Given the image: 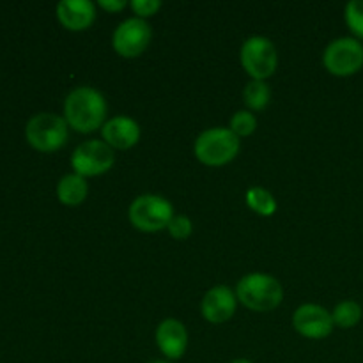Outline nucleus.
Segmentation results:
<instances>
[{
    "instance_id": "14",
    "label": "nucleus",
    "mask_w": 363,
    "mask_h": 363,
    "mask_svg": "<svg viewBox=\"0 0 363 363\" xmlns=\"http://www.w3.org/2000/svg\"><path fill=\"white\" fill-rule=\"evenodd\" d=\"M57 18L67 30H87L96 20V6L91 0H62L57 4Z\"/></svg>"
},
{
    "instance_id": "22",
    "label": "nucleus",
    "mask_w": 363,
    "mask_h": 363,
    "mask_svg": "<svg viewBox=\"0 0 363 363\" xmlns=\"http://www.w3.org/2000/svg\"><path fill=\"white\" fill-rule=\"evenodd\" d=\"M130 6L133 13L137 14V18L145 20L149 16H155L162 9V0H133Z\"/></svg>"
},
{
    "instance_id": "15",
    "label": "nucleus",
    "mask_w": 363,
    "mask_h": 363,
    "mask_svg": "<svg viewBox=\"0 0 363 363\" xmlns=\"http://www.w3.org/2000/svg\"><path fill=\"white\" fill-rule=\"evenodd\" d=\"M87 181L78 174H66L57 184V199L64 206H80L87 199Z\"/></svg>"
},
{
    "instance_id": "8",
    "label": "nucleus",
    "mask_w": 363,
    "mask_h": 363,
    "mask_svg": "<svg viewBox=\"0 0 363 363\" xmlns=\"http://www.w3.org/2000/svg\"><path fill=\"white\" fill-rule=\"evenodd\" d=\"M116 162L113 149L103 140H87L71 155V167L82 177H96L108 172Z\"/></svg>"
},
{
    "instance_id": "17",
    "label": "nucleus",
    "mask_w": 363,
    "mask_h": 363,
    "mask_svg": "<svg viewBox=\"0 0 363 363\" xmlns=\"http://www.w3.org/2000/svg\"><path fill=\"white\" fill-rule=\"evenodd\" d=\"M247 204L252 211L261 216H273L277 211L275 197L261 186H254L247 191Z\"/></svg>"
},
{
    "instance_id": "13",
    "label": "nucleus",
    "mask_w": 363,
    "mask_h": 363,
    "mask_svg": "<svg viewBox=\"0 0 363 363\" xmlns=\"http://www.w3.org/2000/svg\"><path fill=\"white\" fill-rule=\"evenodd\" d=\"M101 137L103 142L112 149L126 151V149L135 147L140 140V126L131 117L116 116L103 124Z\"/></svg>"
},
{
    "instance_id": "20",
    "label": "nucleus",
    "mask_w": 363,
    "mask_h": 363,
    "mask_svg": "<svg viewBox=\"0 0 363 363\" xmlns=\"http://www.w3.org/2000/svg\"><path fill=\"white\" fill-rule=\"evenodd\" d=\"M346 23L357 38L363 39V0H351L346 6Z\"/></svg>"
},
{
    "instance_id": "11",
    "label": "nucleus",
    "mask_w": 363,
    "mask_h": 363,
    "mask_svg": "<svg viewBox=\"0 0 363 363\" xmlns=\"http://www.w3.org/2000/svg\"><path fill=\"white\" fill-rule=\"evenodd\" d=\"M156 346L169 362L181 360L188 347V332L177 319H163L155 332Z\"/></svg>"
},
{
    "instance_id": "12",
    "label": "nucleus",
    "mask_w": 363,
    "mask_h": 363,
    "mask_svg": "<svg viewBox=\"0 0 363 363\" xmlns=\"http://www.w3.org/2000/svg\"><path fill=\"white\" fill-rule=\"evenodd\" d=\"M238 307V296L227 286H215L202 298L201 311L206 321L213 325H222L229 321Z\"/></svg>"
},
{
    "instance_id": "23",
    "label": "nucleus",
    "mask_w": 363,
    "mask_h": 363,
    "mask_svg": "<svg viewBox=\"0 0 363 363\" xmlns=\"http://www.w3.org/2000/svg\"><path fill=\"white\" fill-rule=\"evenodd\" d=\"M98 6L101 9L108 11V13H119V11H123L128 6V2L126 0H99Z\"/></svg>"
},
{
    "instance_id": "7",
    "label": "nucleus",
    "mask_w": 363,
    "mask_h": 363,
    "mask_svg": "<svg viewBox=\"0 0 363 363\" xmlns=\"http://www.w3.org/2000/svg\"><path fill=\"white\" fill-rule=\"evenodd\" d=\"M323 64L335 77H351L363 66V45L354 38L333 39L325 48Z\"/></svg>"
},
{
    "instance_id": "19",
    "label": "nucleus",
    "mask_w": 363,
    "mask_h": 363,
    "mask_svg": "<svg viewBox=\"0 0 363 363\" xmlns=\"http://www.w3.org/2000/svg\"><path fill=\"white\" fill-rule=\"evenodd\" d=\"M229 130L233 131L236 137H250L255 130H257V119L250 110H240L230 119Z\"/></svg>"
},
{
    "instance_id": "16",
    "label": "nucleus",
    "mask_w": 363,
    "mask_h": 363,
    "mask_svg": "<svg viewBox=\"0 0 363 363\" xmlns=\"http://www.w3.org/2000/svg\"><path fill=\"white\" fill-rule=\"evenodd\" d=\"M269 99H272V91H269L268 84L262 80H250L243 91V101L252 112H259L268 106Z\"/></svg>"
},
{
    "instance_id": "2",
    "label": "nucleus",
    "mask_w": 363,
    "mask_h": 363,
    "mask_svg": "<svg viewBox=\"0 0 363 363\" xmlns=\"http://www.w3.org/2000/svg\"><path fill=\"white\" fill-rule=\"evenodd\" d=\"M236 296L240 303L254 312L275 311L284 300L282 284L266 273L245 275L236 286Z\"/></svg>"
},
{
    "instance_id": "18",
    "label": "nucleus",
    "mask_w": 363,
    "mask_h": 363,
    "mask_svg": "<svg viewBox=\"0 0 363 363\" xmlns=\"http://www.w3.org/2000/svg\"><path fill=\"white\" fill-rule=\"evenodd\" d=\"M333 325L339 326V328H353L360 323L362 319V307L357 303V301H342V303L337 305L332 312Z\"/></svg>"
},
{
    "instance_id": "9",
    "label": "nucleus",
    "mask_w": 363,
    "mask_h": 363,
    "mask_svg": "<svg viewBox=\"0 0 363 363\" xmlns=\"http://www.w3.org/2000/svg\"><path fill=\"white\" fill-rule=\"evenodd\" d=\"M152 38V28L142 18H128L121 21L112 35V46L124 59H135L147 50Z\"/></svg>"
},
{
    "instance_id": "25",
    "label": "nucleus",
    "mask_w": 363,
    "mask_h": 363,
    "mask_svg": "<svg viewBox=\"0 0 363 363\" xmlns=\"http://www.w3.org/2000/svg\"><path fill=\"white\" fill-rule=\"evenodd\" d=\"M147 363H170L169 360H151V362H147Z\"/></svg>"
},
{
    "instance_id": "3",
    "label": "nucleus",
    "mask_w": 363,
    "mask_h": 363,
    "mask_svg": "<svg viewBox=\"0 0 363 363\" xmlns=\"http://www.w3.org/2000/svg\"><path fill=\"white\" fill-rule=\"evenodd\" d=\"M194 152L199 162L208 167L227 165L240 152V137L229 128H209L197 137Z\"/></svg>"
},
{
    "instance_id": "24",
    "label": "nucleus",
    "mask_w": 363,
    "mask_h": 363,
    "mask_svg": "<svg viewBox=\"0 0 363 363\" xmlns=\"http://www.w3.org/2000/svg\"><path fill=\"white\" fill-rule=\"evenodd\" d=\"M230 363H254V362L247 360V358H238V360H234V362H230Z\"/></svg>"
},
{
    "instance_id": "21",
    "label": "nucleus",
    "mask_w": 363,
    "mask_h": 363,
    "mask_svg": "<svg viewBox=\"0 0 363 363\" xmlns=\"http://www.w3.org/2000/svg\"><path fill=\"white\" fill-rule=\"evenodd\" d=\"M169 233L170 236L174 238V240H188V238L191 236V230H194V223H191V220L188 218V216L184 215H176L172 220H170L169 223Z\"/></svg>"
},
{
    "instance_id": "10",
    "label": "nucleus",
    "mask_w": 363,
    "mask_h": 363,
    "mask_svg": "<svg viewBox=\"0 0 363 363\" xmlns=\"http://www.w3.org/2000/svg\"><path fill=\"white\" fill-rule=\"evenodd\" d=\"M293 326L301 337L311 340H321L333 330V318L321 305L305 303L293 314Z\"/></svg>"
},
{
    "instance_id": "6",
    "label": "nucleus",
    "mask_w": 363,
    "mask_h": 363,
    "mask_svg": "<svg viewBox=\"0 0 363 363\" xmlns=\"http://www.w3.org/2000/svg\"><path fill=\"white\" fill-rule=\"evenodd\" d=\"M241 66L245 67L252 80H262L272 77L279 66V55L268 38L252 35L243 43L240 52Z\"/></svg>"
},
{
    "instance_id": "4",
    "label": "nucleus",
    "mask_w": 363,
    "mask_h": 363,
    "mask_svg": "<svg viewBox=\"0 0 363 363\" xmlns=\"http://www.w3.org/2000/svg\"><path fill=\"white\" fill-rule=\"evenodd\" d=\"M131 225L142 233H158L169 227L174 218V206L162 195L145 194L135 199L130 206Z\"/></svg>"
},
{
    "instance_id": "1",
    "label": "nucleus",
    "mask_w": 363,
    "mask_h": 363,
    "mask_svg": "<svg viewBox=\"0 0 363 363\" xmlns=\"http://www.w3.org/2000/svg\"><path fill=\"white\" fill-rule=\"evenodd\" d=\"M106 112L105 96L89 85L73 89L64 101V119L78 133H92L103 128Z\"/></svg>"
},
{
    "instance_id": "5",
    "label": "nucleus",
    "mask_w": 363,
    "mask_h": 363,
    "mask_svg": "<svg viewBox=\"0 0 363 363\" xmlns=\"http://www.w3.org/2000/svg\"><path fill=\"white\" fill-rule=\"evenodd\" d=\"M66 119L55 113L43 112L30 117L25 126V137L34 149L41 152H53L64 147L69 133Z\"/></svg>"
}]
</instances>
